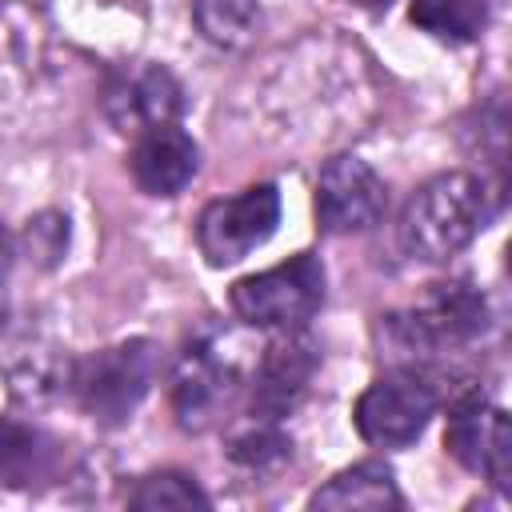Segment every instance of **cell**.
Returning <instances> with one entry per match:
<instances>
[{
	"label": "cell",
	"mask_w": 512,
	"mask_h": 512,
	"mask_svg": "<svg viewBox=\"0 0 512 512\" xmlns=\"http://www.w3.org/2000/svg\"><path fill=\"white\" fill-rule=\"evenodd\" d=\"M488 220V188L472 172H440L424 180L400 212V244L408 256L440 264L468 248Z\"/></svg>",
	"instance_id": "obj_1"
},
{
	"label": "cell",
	"mask_w": 512,
	"mask_h": 512,
	"mask_svg": "<svg viewBox=\"0 0 512 512\" xmlns=\"http://www.w3.org/2000/svg\"><path fill=\"white\" fill-rule=\"evenodd\" d=\"M488 324V304L468 280L432 284L412 308L380 316V340L396 356H440L476 340Z\"/></svg>",
	"instance_id": "obj_2"
},
{
	"label": "cell",
	"mask_w": 512,
	"mask_h": 512,
	"mask_svg": "<svg viewBox=\"0 0 512 512\" xmlns=\"http://www.w3.org/2000/svg\"><path fill=\"white\" fill-rule=\"evenodd\" d=\"M232 312L268 332L304 328L324 304V264L312 252H296L276 268L252 272L232 284Z\"/></svg>",
	"instance_id": "obj_3"
},
{
	"label": "cell",
	"mask_w": 512,
	"mask_h": 512,
	"mask_svg": "<svg viewBox=\"0 0 512 512\" xmlns=\"http://www.w3.org/2000/svg\"><path fill=\"white\" fill-rule=\"evenodd\" d=\"M152 376H156V344L120 340L112 348L92 352L88 360L72 368V392L92 420L124 424L148 396Z\"/></svg>",
	"instance_id": "obj_4"
},
{
	"label": "cell",
	"mask_w": 512,
	"mask_h": 512,
	"mask_svg": "<svg viewBox=\"0 0 512 512\" xmlns=\"http://www.w3.org/2000/svg\"><path fill=\"white\" fill-rule=\"evenodd\" d=\"M240 368L216 340H192L172 364V412L184 432L216 428L240 392Z\"/></svg>",
	"instance_id": "obj_5"
},
{
	"label": "cell",
	"mask_w": 512,
	"mask_h": 512,
	"mask_svg": "<svg viewBox=\"0 0 512 512\" xmlns=\"http://www.w3.org/2000/svg\"><path fill=\"white\" fill-rule=\"evenodd\" d=\"M432 412H436L432 384L416 368H392L360 392L352 408V424L376 448H404L428 428Z\"/></svg>",
	"instance_id": "obj_6"
},
{
	"label": "cell",
	"mask_w": 512,
	"mask_h": 512,
	"mask_svg": "<svg viewBox=\"0 0 512 512\" xmlns=\"http://www.w3.org/2000/svg\"><path fill=\"white\" fill-rule=\"evenodd\" d=\"M280 224V192L272 184H248L228 200H212L196 220L200 256L212 268H228L256 252Z\"/></svg>",
	"instance_id": "obj_7"
},
{
	"label": "cell",
	"mask_w": 512,
	"mask_h": 512,
	"mask_svg": "<svg viewBox=\"0 0 512 512\" xmlns=\"http://www.w3.org/2000/svg\"><path fill=\"white\" fill-rule=\"evenodd\" d=\"M316 368H320V348H316V340H312L304 328L280 332V336L260 352V364H256V376H252V392H248L252 420L280 424V420L304 400V392H308Z\"/></svg>",
	"instance_id": "obj_8"
},
{
	"label": "cell",
	"mask_w": 512,
	"mask_h": 512,
	"mask_svg": "<svg viewBox=\"0 0 512 512\" xmlns=\"http://www.w3.org/2000/svg\"><path fill=\"white\" fill-rule=\"evenodd\" d=\"M444 448L452 452L456 464H464L468 472L488 476L500 492H508V476H512V432H508V416L488 404L480 392H468L452 404L448 412V428H444Z\"/></svg>",
	"instance_id": "obj_9"
},
{
	"label": "cell",
	"mask_w": 512,
	"mask_h": 512,
	"mask_svg": "<svg viewBox=\"0 0 512 512\" xmlns=\"http://www.w3.org/2000/svg\"><path fill=\"white\" fill-rule=\"evenodd\" d=\"M388 208L380 172L360 156H332L316 180V224L332 236L372 228Z\"/></svg>",
	"instance_id": "obj_10"
},
{
	"label": "cell",
	"mask_w": 512,
	"mask_h": 512,
	"mask_svg": "<svg viewBox=\"0 0 512 512\" xmlns=\"http://www.w3.org/2000/svg\"><path fill=\"white\" fill-rule=\"evenodd\" d=\"M100 108H104V116L116 132H136L140 136L148 128L176 124V116L184 108V92H180V84L168 68L128 64V68H116L104 80Z\"/></svg>",
	"instance_id": "obj_11"
},
{
	"label": "cell",
	"mask_w": 512,
	"mask_h": 512,
	"mask_svg": "<svg viewBox=\"0 0 512 512\" xmlns=\"http://www.w3.org/2000/svg\"><path fill=\"white\" fill-rule=\"evenodd\" d=\"M200 168V148L196 140L176 128V124H160L136 136L132 156H128V172L140 184V192L148 196H176L188 188V180Z\"/></svg>",
	"instance_id": "obj_12"
},
{
	"label": "cell",
	"mask_w": 512,
	"mask_h": 512,
	"mask_svg": "<svg viewBox=\"0 0 512 512\" xmlns=\"http://www.w3.org/2000/svg\"><path fill=\"white\" fill-rule=\"evenodd\" d=\"M312 508H356V512H396L404 508V496L396 488V476L384 460H360L344 472H336L324 488L312 492Z\"/></svg>",
	"instance_id": "obj_13"
},
{
	"label": "cell",
	"mask_w": 512,
	"mask_h": 512,
	"mask_svg": "<svg viewBox=\"0 0 512 512\" xmlns=\"http://www.w3.org/2000/svg\"><path fill=\"white\" fill-rule=\"evenodd\" d=\"M52 468V440L12 416H0V488H28Z\"/></svg>",
	"instance_id": "obj_14"
},
{
	"label": "cell",
	"mask_w": 512,
	"mask_h": 512,
	"mask_svg": "<svg viewBox=\"0 0 512 512\" xmlns=\"http://www.w3.org/2000/svg\"><path fill=\"white\" fill-rule=\"evenodd\" d=\"M192 20L208 44L228 48V52L256 44V36L264 28L256 0H192Z\"/></svg>",
	"instance_id": "obj_15"
},
{
	"label": "cell",
	"mask_w": 512,
	"mask_h": 512,
	"mask_svg": "<svg viewBox=\"0 0 512 512\" xmlns=\"http://www.w3.org/2000/svg\"><path fill=\"white\" fill-rule=\"evenodd\" d=\"M412 24L436 40L468 44L488 24V0H412Z\"/></svg>",
	"instance_id": "obj_16"
},
{
	"label": "cell",
	"mask_w": 512,
	"mask_h": 512,
	"mask_svg": "<svg viewBox=\"0 0 512 512\" xmlns=\"http://www.w3.org/2000/svg\"><path fill=\"white\" fill-rule=\"evenodd\" d=\"M208 492L184 472H152L128 492V508L164 512V508H208Z\"/></svg>",
	"instance_id": "obj_17"
},
{
	"label": "cell",
	"mask_w": 512,
	"mask_h": 512,
	"mask_svg": "<svg viewBox=\"0 0 512 512\" xmlns=\"http://www.w3.org/2000/svg\"><path fill=\"white\" fill-rule=\"evenodd\" d=\"M228 460L248 468V472H272L284 460H292V440L280 432V424L268 420H252L244 432L232 436L228 444Z\"/></svg>",
	"instance_id": "obj_18"
},
{
	"label": "cell",
	"mask_w": 512,
	"mask_h": 512,
	"mask_svg": "<svg viewBox=\"0 0 512 512\" xmlns=\"http://www.w3.org/2000/svg\"><path fill=\"white\" fill-rule=\"evenodd\" d=\"M24 240H28V252L40 260V264H56L68 248V216L60 212H40L36 220H28L24 228Z\"/></svg>",
	"instance_id": "obj_19"
},
{
	"label": "cell",
	"mask_w": 512,
	"mask_h": 512,
	"mask_svg": "<svg viewBox=\"0 0 512 512\" xmlns=\"http://www.w3.org/2000/svg\"><path fill=\"white\" fill-rule=\"evenodd\" d=\"M12 260H16V240H12V232H8L4 224H0V280L8 276Z\"/></svg>",
	"instance_id": "obj_20"
},
{
	"label": "cell",
	"mask_w": 512,
	"mask_h": 512,
	"mask_svg": "<svg viewBox=\"0 0 512 512\" xmlns=\"http://www.w3.org/2000/svg\"><path fill=\"white\" fill-rule=\"evenodd\" d=\"M348 4H356V8H372V12H376V8H388L392 0H348Z\"/></svg>",
	"instance_id": "obj_21"
},
{
	"label": "cell",
	"mask_w": 512,
	"mask_h": 512,
	"mask_svg": "<svg viewBox=\"0 0 512 512\" xmlns=\"http://www.w3.org/2000/svg\"><path fill=\"white\" fill-rule=\"evenodd\" d=\"M4 316H8V304H4V296H0V332H4Z\"/></svg>",
	"instance_id": "obj_22"
}]
</instances>
